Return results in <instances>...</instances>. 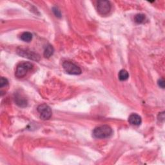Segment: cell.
Returning a JSON list of instances; mask_svg holds the SVG:
<instances>
[{
    "instance_id": "9a60e30c",
    "label": "cell",
    "mask_w": 165,
    "mask_h": 165,
    "mask_svg": "<svg viewBox=\"0 0 165 165\" xmlns=\"http://www.w3.org/2000/svg\"><path fill=\"white\" fill-rule=\"evenodd\" d=\"M158 85H159L160 87H161L162 88H164V79H163V78L160 79V80L158 81Z\"/></svg>"
},
{
    "instance_id": "3957f363",
    "label": "cell",
    "mask_w": 165,
    "mask_h": 165,
    "mask_svg": "<svg viewBox=\"0 0 165 165\" xmlns=\"http://www.w3.org/2000/svg\"><path fill=\"white\" fill-rule=\"evenodd\" d=\"M63 67L67 73L72 75H80L81 74V68L70 61H65Z\"/></svg>"
},
{
    "instance_id": "8fae6325",
    "label": "cell",
    "mask_w": 165,
    "mask_h": 165,
    "mask_svg": "<svg viewBox=\"0 0 165 165\" xmlns=\"http://www.w3.org/2000/svg\"><path fill=\"white\" fill-rule=\"evenodd\" d=\"M32 39V35L31 33L28 32H23L21 35V39L22 41H25V42H30Z\"/></svg>"
},
{
    "instance_id": "7a4b0ae2",
    "label": "cell",
    "mask_w": 165,
    "mask_h": 165,
    "mask_svg": "<svg viewBox=\"0 0 165 165\" xmlns=\"http://www.w3.org/2000/svg\"><path fill=\"white\" fill-rule=\"evenodd\" d=\"M33 67L32 64L28 62H21L19 63L16 68L15 72L16 76L19 78L24 77L27 72L31 70Z\"/></svg>"
},
{
    "instance_id": "8992f818",
    "label": "cell",
    "mask_w": 165,
    "mask_h": 165,
    "mask_svg": "<svg viewBox=\"0 0 165 165\" xmlns=\"http://www.w3.org/2000/svg\"><path fill=\"white\" fill-rule=\"evenodd\" d=\"M97 11L101 15H106L110 11L111 5L108 1H97Z\"/></svg>"
},
{
    "instance_id": "ba28073f",
    "label": "cell",
    "mask_w": 165,
    "mask_h": 165,
    "mask_svg": "<svg viewBox=\"0 0 165 165\" xmlns=\"http://www.w3.org/2000/svg\"><path fill=\"white\" fill-rule=\"evenodd\" d=\"M16 103L18 106L21 107H25L27 105V101L25 97H23L21 95H17L15 97Z\"/></svg>"
},
{
    "instance_id": "4fadbf2b",
    "label": "cell",
    "mask_w": 165,
    "mask_h": 165,
    "mask_svg": "<svg viewBox=\"0 0 165 165\" xmlns=\"http://www.w3.org/2000/svg\"><path fill=\"white\" fill-rule=\"evenodd\" d=\"M9 85V81L7 80V79H6L5 78L2 77L0 80V87L3 88L4 87H6Z\"/></svg>"
},
{
    "instance_id": "6da1fadb",
    "label": "cell",
    "mask_w": 165,
    "mask_h": 165,
    "mask_svg": "<svg viewBox=\"0 0 165 165\" xmlns=\"http://www.w3.org/2000/svg\"><path fill=\"white\" fill-rule=\"evenodd\" d=\"M112 132L113 131L110 127L103 125L95 128L93 131V136L97 139H104L111 136Z\"/></svg>"
},
{
    "instance_id": "30bf717a",
    "label": "cell",
    "mask_w": 165,
    "mask_h": 165,
    "mask_svg": "<svg viewBox=\"0 0 165 165\" xmlns=\"http://www.w3.org/2000/svg\"><path fill=\"white\" fill-rule=\"evenodd\" d=\"M119 80L121 81H126L127 80L128 78H129V74H128V72L126 70H121L119 72Z\"/></svg>"
},
{
    "instance_id": "277c9868",
    "label": "cell",
    "mask_w": 165,
    "mask_h": 165,
    "mask_svg": "<svg viewBox=\"0 0 165 165\" xmlns=\"http://www.w3.org/2000/svg\"><path fill=\"white\" fill-rule=\"evenodd\" d=\"M38 111L40 114V117L43 120L49 119L52 116V110L50 107L46 104H42L38 107Z\"/></svg>"
},
{
    "instance_id": "52a82bcc",
    "label": "cell",
    "mask_w": 165,
    "mask_h": 165,
    "mask_svg": "<svg viewBox=\"0 0 165 165\" xmlns=\"http://www.w3.org/2000/svg\"><path fill=\"white\" fill-rule=\"evenodd\" d=\"M128 121L131 124L135 125V126H139V125L141 124L142 119L141 117L138 114H132L128 117Z\"/></svg>"
},
{
    "instance_id": "9c48e42d",
    "label": "cell",
    "mask_w": 165,
    "mask_h": 165,
    "mask_svg": "<svg viewBox=\"0 0 165 165\" xmlns=\"http://www.w3.org/2000/svg\"><path fill=\"white\" fill-rule=\"evenodd\" d=\"M54 49L52 47V45H48L47 47H46L45 50L44 51V56L45 58H49L50 57L53 55L54 54Z\"/></svg>"
},
{
    "instance_id": "5b68a950",
    "label": "cell",
    "mask_w": 165,
    "mask_h": 165,
    "mask_svg": "<svg viewBox=\"0 0 165 165\" xmlns=\"http://www.w3.org/2000/svg\"><path fill=\"white\" fill-rule=\"evenodd\" d=\"M17 53L19 55L34 61H39L40 59V57L38 54H36L34 52L29 50L28 49L18 48L17 50Z\"/></svg>"
},
{
    "instance_id": "5bb4252c",
    "label": "cell",
    "mask_w": 165,
    "mask_h": 165,
    "mask_svg": "<svg viewBox=\"0 0 165 165\" xmlns=\"http://www.w3.org/2000/svg\"><path fill=\"white\" fill-rule=\"evenodd\" d=\"M52 10H53V12H54V14H55V16H56V17L61 18V12H60V11H59V10L57 7H54Z\"/></svg>"
},
{
    "instance_id": "7c38bea8",
    "label": "cell",
    "mask_w": 165,
    "mask_h": 165,
    "mask_svg": "<svg viewBox=\"0 0 165 165\" xmlns=\"http://www.w3.org/2000/svg\"><path fill=\"white\" fill-rule=\"evenodd\" d=\"M145 20V16L143 14H138L134 17V21L138 24L143 23Z\"/></svg>"
}]
</instances>
